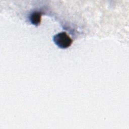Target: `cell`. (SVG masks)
Here are the masks:
<instances>
[{
	"instance_id": "obj_1",
	"label": "cell",
	"mask_w": 129,
	"mask_h": 129,
	"mask_svg": "<svg viewBox=\"0 0 129 129\" xmlns=\"http://www.w3.org/2000/svg\"><path fill=\"white\" fill-rule=\"evenodd\" d=\"M53 40L55 44L61 48L70 47L73 42L72 39L65 32H61L55 35Z\"/></svg>"
},
{
	"instance_id": "obj_2",
	"label": "cell",
	"mask_w": 129,
	"mask_h": 129,
	"mask_svg": "<svg viewBox=\"0 0 129 129\" xmlns=\"http://www.w3.org/2000/svg\"><path fill=\"white\" fill-rule=\"evenodd\" d=\"M41 14L39 12H34L30 16V20L31 23L37 26L41 23Z\"/></svg>"
}]
</instances>
